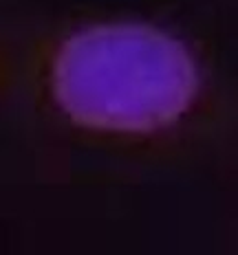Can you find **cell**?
<instances>
[{"instance_id": "6da1fadb", "label": "cell", "mask_w": 238, "mask_h": 255, "mask_svg": "<svg viewBox=\"0 0 238 255\" xmlns=\"http://www.w3.org/2000/svg\"><path fill=\"white\" fill-rule=\"evenodd\" d=\"M53 93L79 124L155 130L197 93V71L177 40L148 26L110 24L73 35L53 64Z\"/></svg>"}]
</instances>
